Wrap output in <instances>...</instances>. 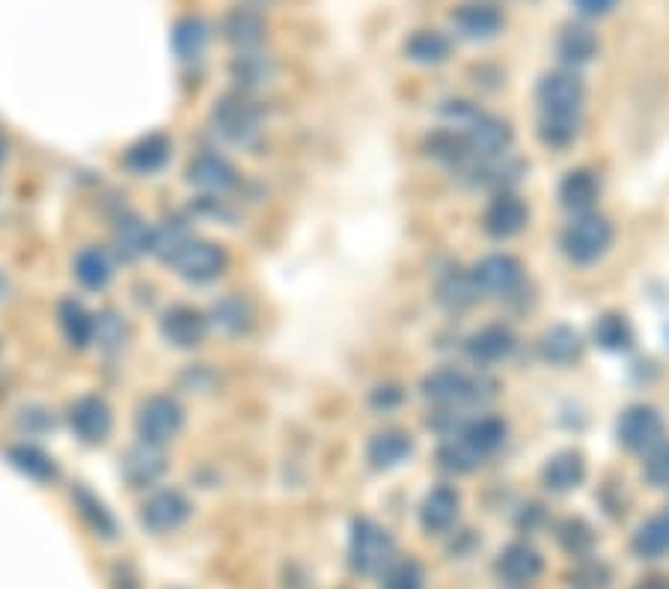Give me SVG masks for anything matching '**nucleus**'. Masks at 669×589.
Returning a JSON list of instances; mask_svg holds the SVG:
<instances>
[{"label": "nucleus", "mask_w": 669, "mask_h": 589, "mask_svg": "<svg viewBox=\"0 0 669 589\" xmlns=\"http://www.w3.org/2000/svg\"><path fill=\"white\" fill-rule=\"evenodd\" d=\"M212 131L229 140L233 147H250L253 140H259L262 126H266V110L250 93H227L215 101L212 108Z\"/></svg>", "instance_id": "f257e3e1"}, {"label": "nucleus", "mask_w": 669, "mask_h": 589, "mask_svg": "<svg viewBox=\"0 0 669 589\" xmlns=\"http://www.w3.org/2000/svg\"><path fill=\"white\" fill-rule=\"evenodd\" d=\"M420 393L438 408H462L471 403H485L497 393V384L485 375H473L458 366H441L423 375Z\"/></svg>", "instance_id": "f03ea898"}, {"label": "nucleus", "mask_w": 669, "mask_h": 589, "mask_svg": "<svg viewBox=\"0 0 669 589\" xmlns=\"http://www.w3.org/2000/svg\"><path fill=\"white\" fill-rule=\"evenodd\" d=\"M562 254L574 266H592L613 245V224L598 212L578 215L562 233Z\"/></svg>", "instance_id": "7ed1b4c3"}, {"label": "nucleus", "mask_w": 669, "mask_h": 589, "mask_svg": "<svg viewBox=\"0 0 669 589\" xmlns=\"http://www.w3.org/2000/svg\"><path fill=\"white\" fill-rule=\"evenodd\" d=\"M396 557V542L387 527L373 518H357L348 536V563L357 575H381Z\"/></svg>", "instance_id": "20e7f679"}, {"label": "nucleus", "mask_w": 669, "mask_h": 589, "mask_svg": "<svg viewBox=\"0 0 669 589\" xmlns=\"http://www.w3.org/2000/svg\"><path fill=\"white\" fill-rule=\"evenodd\" d=\"M182 429H185V408L168 393H155L138 405L134 432H138L140 441L164 447V443L176 441Z\"/></svg>", "instance_id": "39448f33"}, {"label": "nucleus", "mask_w": 669, "mask_h": 589, "mask_svg": "<svg viewBox=\"0 0 669 589\" xmlns=\"http://www.w3.org/2000/svg\"><path fill=\"white\" fill-rule=\"evenodd\" d=\"M173 268H176V275L182 277V280H187V283L206 286L227 275L229 256L227 250H224V245L194 236L185 245V250L176 256Z\"/></svg>", "instance_id": "423d86ee"}, {"label": "nucleus", "mask_w": 669, "mask_h": 589, "mask_svg": "<svg viewBox=\"0 0 669 589\" xmlns=\"http://www.w3.org/2000/svg\"><path fill=\"white\" fill-rule=\"evenodd\" d=\"M541 114H553V117H581L583 101H586V87H583L581 75L571 69H557L541 75L539 87H536Z\"/></svg>", "instance_id": "0eeeda50"}, {"label": "nucleus", "mask_w": 669, "mask_h": 589, "mask_svg": "<svg viewBox=\"0 0 669 589\" xmlns=\"http://www.w3.org/2000/svg\"><path fill=\"white\" fill-rule=\"evenodd\" d=\"M663 435H667V422L651 405H628L616 422V438L628 452L646 456L658 443H663Z\"/></svg>", "instance_id": "6e6552de"}, {"label": "nucleus", "mask_w": 669, "mask_h": 589, "mask_svg": "<svg viewBox=\"0 0 669 589\" xmlns=\"http://www.w3.org/2000/svg\"><path fill=\"white\" fill-rule=\"evenodd\" d=\"M458 131H462L464 140H467L473 158H479V161L506 156V149L512 147V138H515L509 119L494 117V114H483V110H476L464 126H458Z\"/></svg>", "instance_id": "1a4fd4ad"}, {"label": "nucleus", "mask_w": 669, "mask_h": 589, "mask_svg": "<svg viewBox=\"0 0 669 589\" xmlns=\"http://www.w3.org/2000/svg\"><path fill=\"white\" fill-rule=\"evenodd\" d=\"M187 182L208 200H220V196L236 191L238 182H241V173L229 158L217 156V152H199L187 164Z\"/></svg>", "instance_id": "9d476101"}, {"label": "nucleus", "mask_w": 669, "mask_h": 589, "mask_svg": "<svg viewBox=\"0 0 669 589\" xmlns=\"http://www.w3.org/2000/svg\"><path fill=\"white\" fill-rule=\"evenodd\" d=\"M187 518H191V501L179 489L152 491L140 506V524L155 536L179 531Z\"/></svg>", "instance_id": "9b49d317"}, {"label": "nucleus", "mask_w": 669, "mask_h": 589, "mask_svg": "<svg viewBox=\"0 0 669 589\" xmlns=\"http://www.w3.org/2000/svg\"><path fill=\"white\" fill-rule=\"evenodd\" d=\"M473 280L479 286V292L492 298H509L518 292L524 283L521 259L512 254H488L473 266Z\"/></svg>", "instance_id": "f8f14e48"}, {"label": "nucleus", "mask_w": 669, "mask_h": 589, "mask_svg": "<svg viewBox=\"0 0 669 589\" xmlns=\"http://www.w3.org/2000/svg\"><path fill=\"white\" fill-rule=\"evenodd\" d=\"M158 328L173 349H197L206 340L212 322H208V313H203L197 307L173 304L170 310H164Z\"/></svg>", "instance_id": "ddd939ff"}, {"label": "nucleus", "mask_w": 669, "mask_h": 589, "mask_svg": "<svg viewBox=\"0 0 669 589\" xmlns=\"http://www.w3.org/2000/svg\"><path fill=\"white\" fill-rule=\"evenodd\" d=\"M527 221H530V208H527L521 196L500 191V194L488 203V208H485L483 229L485 236L506 242V238H515L518 233H524Z\"/></svg>", "instance_id": "4468645a"}, {"label": "nucleus", "mask_w": 669, "mask_h": 589, "mask_svg": "<svg viewBox=\"0 0 669 589\" xmlns=\"http://www.w3.org/2000/svg\"><path fill=\"white\" fill-rule=\"evenodd\" d=\"M69 426L84 443H101L114 429V411L101 396L87 393L69 405Z\"/></svg>", "instance_id": "2eb2a0df"}, {"label": "nucleus", "mask_w": 669, "mask_h": 589, "mask_svg": "<svg viewBox=\"0 0 669 589\" xmlns=\"http://www.w3.org/2000/svg\"><path fill=\"white\" fill-rule=\"evenodd\" d=\"M450 21H453L455 33L471 42L494 40L503 30V24H506L503 12L494 3H488V0H467L462 7H455Z\"/></svg>", "instance_id": "dca6fc26"}, {"label": "nucleus", "mask_w": 669, "mask_h": 589, "mask_svg": "<svg viewBox=\"0 0 669 589\" xmlns=\"http://www.w3.org/2000/svg\"><path fill=\"white\" fill-rule=\"evenodd\" d=\"M220 36L238 51H259L268 40V21L257 7H236L220 21Z\"/></svg>", "instance_id": "f3484780"}, {"label": "nucleus", "mask_w": 669, "mask_h": 589, "mask_svg": "<svg viewBox=\"0 0 669 589\" xmlns=\"http://www.w3.org/2000/svg\"><path fill=\"white\" fill-rule=\"evenodd\" d=\"M277 60L266 51H238L236 57L229 60V81L236 84V89L241 93H259V89L271 87L277 81Z\"/></svg>", "instance_id": "a211bd4d"}, {"label": "nucleus", "mask_w": 669, "mask_h": 589, "mask_svg": "<svg viewBox=\"0 0 669 589\" xmlns=\"http://www.w3.org/2000/svg\"><path fill=\"white\" fill-rule=\"evenodd\" d=\"M515 345L518 343H515V334L509 324H485V328H479V331H473L467 336V357H471L473 364L494 366L506 361L515 352Z\"/></svg>", "instance_id": "6ab92c4d"}, {"label": "nucleus", "mask_w": 669, "mask_h": 589, "mask_svg": "<svg viewBox=\"0 0 669 589\" xmlns=\"http://www.w3.org/2000/svg\"><path fill=\"white\" fill-rule=\"evenodd\" d=\"M168 471V459L164 450L155 443L138 441L126 456H122V476L129 482L131 489H149L155 485Z\"/></svg>", "instance_id": "aec40b11"}, {"label": "nucleus", "mask_w": 669, "mask_h": 589, "mask_svg": "<svg viewBox=\"0 0 669 589\" xmlns=\"http://www.w3.org/2000/svg\"><path fill=\"white\" fill-rule=\"evenodd\" d=\"M494 569H497L500 580L512 583V587H521V583H532L539 578L541 569H544V560H541V554L532 548L530 542H512V545H506L500 550Z\"/></svg>", "instance_id": "412c9836"}, {"label": "nucleus", "mask_w": 669, "mask_h": 589, "mask_svg": "<svg viewBox=\"0 0 669 589\" xmlns=\"http://www.w3.org/2000/svg\"><path fill=\"white\" fill-rule=\"evenodd\" d=\"M586 480V459L578 450L553 452L541 468V485L553 494H569Z\"/></svg>", "instance_id": "4be33fe9"}, {"label": "nucleus", "mask_w": 669, "mask_h": 589, "mask_svg": "<svg viewBox=\"0 0 669 589\" xmlns=\"http://www.w3.org/2000/svg\"><path fill=\"white\" fill-rule=\"evenodd\" d=\"M462 494L453 485H438L420 503V524L425 533H446L458 521Z\"/></svg>", "instance_id": "5701e85b"}, {"label": "nucleus", "mask_w": 669, "mask_h": 589, "mask_svg": "<svg viewBox=\"0 0 669 589\" xmlns=\"http://www.w3.org/2000/svg\"><path fill=\"white\" fill-rule=\"evenodd\" d=\"M479 286L473 280V271H464V268H446L441 277H438V283H434V298H438V304L443 310H450V313H462L467 307L476 304V298H479Z\"/></svg>", "instance_id": "b1692460"}, {"label": "nucleus", "mask_w": 669, "mask_h": 589, "mask_svg": "<svg viewBox=\"0 0 669 589\" xmlns=\"http://www.w3.org/2000/svg\"><path fill=\"white\" fill-rule=\"evenodd\" d=\"M601 196V179L590 168L569 170L560 182V203L574 215H586Z\"/></svg>", "instance_id": "393cba45"}, {"label": "nucleus", "mask_w": 669, "mask_h": 589, "mask_svg": "<svg viewBox=\"0 0 669 589\" xmlns=\"http://www.w3.org/2000/svg\"><path fill=\"white\" fill-rule=\"evenodd\" d=\"M413 438L402 429H385L369 438L366 443V462L373 464L375 471H390L396 464H402L404 459H411Z\"/></svg>", "instance_id": "a878e982"}, {"label": "nucleus", "mask_w": 669, "mask_h": 589, "mask_svg": "<svg viewBox=\"0 0 669 589\" xmlns=\"http://www.w3.org/2000/svg\"><path fill=\"white\" fill-rule=\"evenodd\" d=\"M170 149H173V143H170V138H164V135L140 138L138 143H131V147L122 152V168L138 173V176L158 173V170L168 164Z\"/></svg>", "instance_id": "bb28decb"}, {"label": "nucleus", "mask_w": 669, "mask_h": 589, "mask_svg": "<svg viewBox=\"0 0 669 589\" xmlns=\"http://www.w3.org/2000/svg\"><path fill=\"white\" fill-rule=\"evenodd\" d=\"M539 352L553 366L578 364L583 354V336L574 328H569V324H553V328H548L541 334Z\"/></svg>", "instance_id": "cd10ccee"}, {"label": "nucleus", "mask_w": 669, "mask_h": 589, "mask_svg": "<svg viewBox=\"0 0 669 589\" xmlns=\"http://www.w3.org/2000/svg\"><path fill=\"white\" fill-rule=\"evenodd\" d=\"M601 40L598 33L586 24H565L557 36V54H560L562 63L569 66H583L590 60L598 57Z\"/></svg>", "instance_id": "c85d7f7f"}, {"label": "nucleus", "mask_w": 669, "mask_h": 589, "mask_svg": "<svg viewBox=\"0 0 669 589\" xmlns=\"http://www.w3.org/2000/svg\"><path fill=\"white\" fill-rule=\"evenodd\" d=\"M464 441L471 443L473 450L479 452L483 459L494 456L506 443V435H509V426L503 417H494V414H483V417H473L458 429Z\"/></svg>", "instance_id": "c756f323"}, {"label": "nucleus", "mask_w": 669, "mask_h": 589, "mask_svg": "<svg viewBox=\"0 0 669 589\" xmlns=\"http://www.w3.org/2000/svg\"><path fill=\"white\" fill-rule=\"evenodd\" d=\"M253 319H257V313H253L250 301L241 298V294H224L220 301L212 304V313H208V322L215 324L217 331L227 336L247 334L250 324H253Z\"/></svg>", "instance_id": "7c9ffc66"}, {"label": "nucleus", "mask_w": 669, "mask_h": 589, "mask_svg": "<svg viewBox=\"0 0 669 589\" xmlns=\"http://www.w3.org/2000/svg\"><path fill=\"white\" fill-rule=\"evenodd\" d=\"M57 322L63 336H66L69 345H75V349H84V345L96 343V315L89 313L87 307L80 304V301H75V298L60 301Z\"/></svg>", "instance_id": "2f4dec72"}, {"label": "nucleus", "mask_w": 669, "mask_h": 589, "mask_svg": "<svg viewBox=\"0 0 669 589\" xmlns=\"http://www.w3.org/2000/svg\"><path fill=\"white\" fill-rule=\"evenodd\" d=\"M72 271H75V280H78L84 289H93L99 292L105 286L114 280V259L105 247H84L75 256L72 263Z\"/></svg>", "instance_id": "473e14b6"}, {"label": "nucleus", "mask_w": 669, "mask_h": 589, "mask_svg": "<svg viewBox=\"0 0 669 589\" xmlns=\"http://www.w3.org/2000/svg\"><path fill=\"white\" fill-rule=\"evenodd\" d=\"M630 550L640 560H660L669 554V512L663 515H651L637 527L634 539H630Z\"/></svg>", "instance_id": "72a5a7b5"}, {"label": "nucleus", "mask_w": 669, "mask_h": 589, "mask_svg": "<svg viewBox=\"0 0 669 589\" xmlns=\"http://www.w3.org/2000/svg\"><path fill=\"white\" fill-rule=\"evenodd\" d=\"M110 242H114V250H117V256H122L126 263H131V259H140V256L149 254L152 226L143 224V221L134 215L119 217L117 226H114V236H110Z\"/></svg>", "instance_id": "f704fd0d"}, {"label": "nucleus", "mask_w": 669, "mask_h": 589, "mask_svg": "<svg viewBox=\"0 0 669 589\" xmlns=\"http://www.w3.org/2000/svg\"><path fill=\"white\" fill-rule=\"evenodd\" d=\"M404 54L420 66H441L453 54V42L441 30H417L411 40L404 42Z\"/></svg>", "instance_id": "c9c22d12"}, {"label": "nucleus", "mask_w": 669, "mask_h": 589, "mask_svg": "<svg viewBox=\"0 0 669 589\" xmlns=\"http://www.w3.org/2000/svg\"><path fill=\"white\" fill-rule=\"evenodd\" d=\"M592 340L604 352H630L634 349V328H630L628 315L601 313L592 324Z\"/></svg>", "instance_id": "e433bc0d"}, {"label": "nucleus", "mask_w": 669, "mask_h": 589, "mask_svg": "<svg viewBox=\"0 0 669 589\" xmlns=\"http://www.w3.org/2000/svg\"><path fill=\"white\" fill-rule=\"evenodd\" d=\"M191 229H187L182 221H161L158 226H152V242H149V254L161 259V263H176V256L185 250V245L191 242Z\"/></svg>", "instance_id": "4c0bfd02"}, {"label": "nucleus", "mask_w": 669, "mask_h": 589, "mask_svg": "<svg viewBox=\"0 0 669 589\" xmlns=\"http://www.w3.org/2000/svg\"><path fill=\"white\" fill-rule=\"evenodd\" d=\"M7 459L15 471H21L28 480L36 482H51L57 476V464L51 459L48 452H42L40 447H30V443H15L7 450Z\"/></svg>", "instance_id": "58836bf2"}, {"label": "nucleus", "mask_w": 669, "mask_h": 589, "mask_svg": "<svg viewBox=\"0 0 669 589\" xmlns=\"http://www.w3.org/2000/svg\"><path fill=\"white\" fill-rule=\"evenodd\" d=\"M208 24L199 15H185L173 28V49L179 60H199L208 45Z\"/></svg>", "instance_id": "ea45409f"}, {"label": "nucleus", "mask_w": 669, "mask_h": 589, "mask_svg": "<svg viewBox=\"0 0 669 589\" xmlns=\"http://www.w3.org/2000/svg\"><path fill=\"white\" fill-rule=\"evenodd\" d=\"M483 462V456L473 450L471 443L464 441L458 432H455L453 438H446V441L438 447V464H441L446 473H458V476H462V473H473Z\"/></svg>", "instance_id": "a19ab883"}, {"label": "nucleus", "mask_w": 669, "mask_h": 589, "mask_svg": "<svg viewBox=\"0 0 669 589\" xmlns=\"http://www.w3.org/2000/svg\"><path fill=\"white\" fill-rule=\"evenodd\" d=\"M425 149H429V156L434 161H441V164H464V161H471L473 152L467 147V140H464L462 131H455V128H441V131H434L425 140Z\"/></svg>", "instance_id": "79ce46f5"}, {"label": "nucleus", "mask_w": 669, "mask_h": 589, "mask_svg": "<svg viewBox=\"0 0 669 589\" xmlns=\"http://www.w3.org/2000/svg\"><path fill=\"white\" fill-rule=\"evenodd\" d=\"M557 542H560V548L569 554V557H590L592 548H595V531H592L590 524L583 518H565L557 527Z\"/></svg>", "instance_id": "37998d69"}, {"label": "nucleus", "mask_w": 669, "mask_h": 589, "mask_svg": "<svg viewBox=\"0 0 669 589\" xmlns=\"http://www.w3.org/2000/svg\"><path fill=\"white\" fill-rule=\"evenodd\" d=\"M581 135V117H553V114H541L539 140L551 149L571 147Z\"/></svg>", "instance_id": "c03bdc74"}, {"label": "nucleus", "mask_w": 669, "mask_h": 589, "mask_svg": "<svg viewBox=\"0 0 669 589\" xmlns=\"http://www.w3.org/2000/svg\"><path fill=\"white\" fill-rule=\"evenodd\" d=\"M423 566L413 557H393L381 571V589H423Z\"/></svg>", "instance_id": "a18cd8bd"}, {"label": "nucleus", "mask_w": 669, "mask_h": 589, "mask_svg": "<svg viewBox=\"0 0 669 589\" xmlns=\"http://www.w3.org/2000/svg\"><path fill=\"white\" fill-rule=\"evenodd\" d=\"M75 503H78L80 515L93 524V531L101 533V536H114L117 533V524L110 518V512L105 510V503L96 501L87 489L75 491Z\"/></svg>", "instance_id": "49530a36"}, {"label": "nucleus", "mask_w": 669, "mask_h": 589, "mask_svg": "<svg viewBox=\"0 0 669 589\" xmlns=\"http://www.w3.org/2000/svg\"><path fill=\"white\" fill-rule=\"evenodd\" d=\"M611 566L601 560H583L578 569L569 575V583L574 589H607L611 587Z\"/></svg>", "instance_id": "de8ad7c7"}, {"label": "nucleus", "mask_w": 669, "mask_h": 589, "mask_svg": "<svg viewBox=\"0 0 669 589\" xmlns=\"http://www.w3.org/2000/svg\"><path fill=\"white\" fill-rule=\"evenodd\" d=\"M646 480L655 485V489H669V443H658L655 450L646 452Z\"/></svg>", "instance_id": "09e8293b"}, {"label": "nucleus", "mask_w": 669, "mask_h": 589, "mask_svg": "<svg viewBox=\"0 0 669 589\" xmlns=\"http://www.w3.org/2000/svg\"><path fill=\"white\" fill-rule=\"evenodd\" d=\"M96 340L101 345H122V319L117 315H96Z\"/></svg>", "instance_id": "8fccbe9b"}, {"label": "nucleus", "mask_w": 669, "mask_h": 589, "mask_svg": "<svg viewBox=\"0 0 669 589\" xmlns=\"http://www.w3.org/2000/svg\"><path fill=\"white\" fill-rule=\"evenodd\" d=\"M574 3V10L586 15V19H601V15H607L616 7V0H571Z\"/></svg>", "instance_id": "3c124183"}, {"label": "nucleus", "mask_w": 669, "mask_h": 589, "mask_svg": "<svg viewBox=\"0 0 669 589\" xmlns=\"http://www.w3.org/2000/svg\"><path fill=\"white\" fill-rule=\"evenodd\" d=\"M402 403V393L396 390V387H390V384H387V387H375L373 390V405L375 408H393V405H399Z\"/></svg>", "instance_id": "603ef678"}, {"label": "nucleus", "mask_w": 669, "mask_h": 589, "mask_svg": "<svg viewBox=\"0 0 669 589\" xmlns=\"http://www.w3.org/2000/svg\"><path fill=\"white\" fill-rule=\"evenodd\" d=\"M634 589H669V575H649V578H643Z\"/></svg>", "instance_id": "864d4df0"}, {"label": "nucleus", "mask_w": 669, "mask_h": 589, "mask_svg": "<svg viewBox=\"0 0 669 589\" xmlns=\"http://www.w3.org/2000/svg\"><path fill=\"white\" fill-rule=\"evenodd\" d=\"M7 294H10V280H7V277L0 275V301H3V298H7Z\"/></svg>", "instance_id": "5fc2aeb1"}, {"label": "nucleus", "mask_w": 669, "mask_h": 589, "mask_svg": "<svg viewBox=\"0 0 669 589\" xmlns=\"http://www.w3.org/2000/svg\"><path fill=\"white\" fill-rule=\"evenodd\" d=\"M3 156H7V147H3V140H0V161H3Z\"/></svg>", "instance_id": "6e6d98bb"}, {"label": "nucleus", "mask_w": 669, "mask_h": 589, "mask_svg": "<svg viewBox=\"0 0 669 589\" xmlns=\"http://www.w3.org/2000/svg\"><path fill=\"white\" fill-rule=\"evenodd\" d=\"M253 3H268V0H253Z\"/></svg>", "instance_id": "4d7b16f0"}]
</instances>
